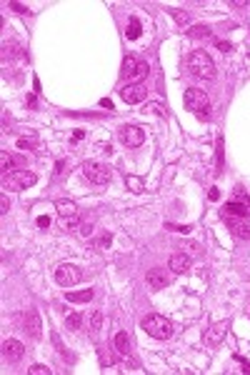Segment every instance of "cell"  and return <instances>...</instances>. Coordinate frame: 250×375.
<instances>
[{
	"label": "cell",
	"instance_id": "1",
	"mask_svg": "<svg viewBox=\"0 0 250 375\" xmlns=\"http://www.w3.org/2000/svg\"><path fill=\"white\" fill-rule=\"evenodd\" d=\"M140 328H143L150 338H158V340H168V338H173V323H170L168 318L158 315V313L145 315V318L140 320Z\"/></svg>",
	"mask_w": 250,
	"mask_h": 375
},
{
	"label": "cell",
	"instance_id": "2",
	"mask_svg": "<svg viewBox=\"0 0 250 375\" xmlns=\"http://www.w3.org/2000/svg\"><path fill=\"white\" fill-rule=\"evenodd\" d=\"M188 70H190L195 78L210 80V78H215V63L205 50H193L190 58H188Z\"/></svg>",
	"mask_w": 250,
	"mask_h": 375
},
{
	"label": "cell",
	"instance_id": "3",
	"mask_svg": "<svg viewBox=\"0 0 250 375\" xmlns=\"http://www.w3.org/2000/svg\"><path fill=\"white\" fill-rule=\"evenodd\" d=\"M148 73H150V65L145 63V60H140V58H135V55H128V58L123 60V70H120V75H123L125 80H130V83H140Z\"/></svg>",
	"mask_w": 250,
	"mask_h": 375
},
{
	"label": "cell",
	"instance_id": "4",
	"mask_svg": "<svg viewBox=\"0 0 250 375\" xmlns=\"http://www.w3.org/2000/svg\"><path fill=\"white\" fill-rule=\"evenodd\" d=\"M30 185H35V173H30V170H10L3 175V188H8L13 193L25 190Z\"/></svg>",
	"mask_w": 250,
	"mask_h": 375
},
{
	"label": "cell",
	"instance_id": "5",
	"mask_svg": "<svg viewBox=\"0 0 250 375\" xmlns=\"http://www.w3.org/2000/svg\"><path fill=\"white\" fill-rule=\"evenodd\" d=\"M83 280V270L78 265H70V263H62V265L55 268V283L62 285V288H73Z\"/></svg>",
	"mask_w": 250,
	"mask_h": 375
},
{
	"label": "cell",
	"instance_id": "6",
	"mask_svg": "<svg viewBox=\"0 0 250 375\" xmlns=\"http://www.w3.org/2000/svg\"><path fill=\"white\" fill-rule=\"evenodd\" d=\"M83 175L95 185H108L110 183V170L100 163H83Z\"/></svg>",
	"mask_w": 250,
	"mask_h": 375
},
{
	"label": "cell",
	"instance_id": "7",
	"mask_svg": "<svg viewBox=\"0 0 250 375\" xmlns=\"http://www.w3.org/2000/svg\"><path fill=\"white\" fill-rule=\"evenodd\" d=\"M183 103H185V108H188V110H193L195 115L200 113V110L210 108V98H208V93H205V90H198V88H190V90L185 93Z\"/></svg>",
	"mask_w": 250,
	"mask_h": 375
},
{
	"label": "cell",
	"instance_id": "8",
	"mask_svg": "<svg viewBox=\"0 0 250 375\" xmlns=\"http://www.w3.org/2000/svg\"><path fill=\"white\" fill-rule=\"evenodd\" d=\"M120 140L128 148H140L143 140H145V133L138 125H125V128H120Z\"/></svg>",
	"mask_w": 250,
	"mask_h": 375
},
{
	"label": "cell",
	"instance_id": "9",
	"mask_svg": "<svg viewBox=\"0 0 250 375\" xmlns=\"http://www.w3.org/2000/svg\"><path fill=\"white\" fill-rule=\"evenodd\" d=\"M120 95H123V100L125 103H143L145 100V95H148V88H145L143 83H128V85H125L123 88V90H120Z\"/></svg>",
	"mask_w": 250,
	"mask_h": 375
},
{
	"label": "cell",
	"instance_id": "10",
	"mask_svg": "<svg viewBox=\"0 0 250 375\" xmlns=\"http://www.w3.org/2000/svg\"><path fill=\"white\" fill-rule=\"evenodd\" d=\"M23 355H25V345L20 343V340L8 338V340L3 343V358H5L8 363H18V360H23Z\"/></svg>",
	"mask_w": 250,
	"mask_h": 375
},
{
	"label": "cell",
	"instance_id": "11",
	"mask_svg": "<svg viewBox=\"0 0 250 375\" xmlns=\"http://www.w3.org/2000/svg\"><path fill=\"white\" fill-rule=\"evenodd\" d=\"M228 328H230V320H220V323H215V325H213V328L205 333V343L210 345V348L220 345V343H223V338L228 335Z\"/></svg>",
	"mask_w": 250,
	"mask_h": 375
},
{
	"label": "cell",
	"instance_id": "12",
	"mask_svg": "<svg viewBox=\"0 0 250 375\" xmlns=\"http://www.w3.org/2000/svg\"><path fill=\"white\" fill-rule=\"evenodd\" d=\"M145 280H148V285L153 290H163L165 285H168V273H165L163 268H150L148 275H145Z\"/></svg>",
	"mask_w": 250,
	"mask_h": 375
},
{
	"label": "cell",
	"instance_id": "13",
	"mask_svg": "<svg viewBox=\"0 0 250 375\" xmlns=\"http://www.w3.org/2000/svg\"><path fill=\"white\" fill-rule=\"evenodd\" d=\"M230 230L240 240H250V220H245V218H230Z\"/></svg>",
	"mask_w": 250,
	"mask_h": 375
},
{
	"label": "cell",
	"instance_id": "14",
	"mask_svg": "<svg viewBox=\"0 0 250 375\" xmlns=\"http://www.w3.org/2000/svg\"><path fill=\"white\" fill-rule=\"evenodd\" d=\"M23 318H25V323L20 325V328H23L25 333H30L33 338H40V318H38V313L35 310H28Z\"/></svg>",
	"mask_w": 250,
	"mask_h": 375
},
{
	"label": "cell",
	"instance_id": "15",
	"mask_svg": "<svg viewBox=\"0 0 250 375\" xmlns=\"http://www.w3.org/2000/svg\"><path fill=\"white\" fill-rule=\"evenodd\" d=\"M170 270L173 273H185L188 268H190V255H185V253H175V255H170Z\"/></svg>",
	"mask_w": 250,
	"mask_h": 375
},
{
	"label": "cell",
	"instance_id": "16",
	"mask_svg": "<svg viewBox=\"0 0 250 375\" xmlns=\"http://www.w3.org/2000/svg\"><path fill=\"white\" fill-rule=\"evenodd\" d=\"M113 348L120 353V355H128V353H130V338H128V333H125V330L115 333V338H113Z\"/></svg>",
	"mask_w": 250,
	"mask_h": 375
},
{
	"label": "cell",
	"instance_id": "17",
	"mask_svg": "<svg viewBox=\"0 0 250 375\" xmlns=\"http://www.w3.org/2000/svg\"><path fill=\"white\" fill-rule=\"evenodd\" d=\"M55 208H58V215L60 218H73V215H78V208H75L73 200H58Z\"/></svg>",
	"mask_w": 250,
	"mask_h": 375
},
{
	"label": "cell",
	"instance_id": "18",
	"mask_svg": "<svg viewBox=\"0 0 250 375\" xmlns=\"http://www.w3.org/2000/svg\"><path fill=\"white\" fill-rule=\"evenodd\" d=\"M225 215H233V218H245L248 215V205H243V203H228L225 205Z\"/></svg>",
	"mask_w": 250,
	"mask_h": 375
},
{
	"label": "cell",
	"instance_id": "19",
	"mask_svg": "<svg viewBox=\"0 0 250 375\" xmlns=\"http://www.w3.org/2000/svg\"><path fill=\"white\" fill-rule=\"evenodd\" d=\"M168 13H170V18L175 20V23H178L180 28H185V25H190V15H188L185 10H180V8H170Z\"/></svg>",
	"mask_w": 250,
	"mask_h": 375
},
{
	"label": "cell",
	"instance_id": "20",
	"mask_svg": "<svg viewBox=\"0 0 250 375\" xmlns=\"http://www.w3.org/2000/svg\"><path fill=\"white\" fill-rule=\"evenodd\" d=\"M18 163H23V160H20V158H13L10 153H5V150L0 153V165H3V175L10 173V168H15Z\"/></svg>",
	"mask_w": 250,
	"mask_h": 375
},
{
	"label": "cell",
	"instance_id": "21",
	"mask_svg": "<svg viewBox=\"0 0 250 375\" xmlns=\"http://www.w3.org/2000/svg\"><path fill=\"white\" fill-rule=\"evenodd\" d=\"M65 298H68L70 303H88V300L93 298V290L88 288V290H78V293H68Z\"/></svg>",
	"mask_w": 250,
	"mask_h": 375
},
{
	"label": "cell",
	"instance_id": "22",
	"mask_svg": "<svg viewBox=\"0 0 250 375\" xmlns=\"http://www.w3.org/2000/svg\"><path fill=\"white\" fill-rule=\"evenodd\" d=\"M140 33H143V30H140V23L133 18L130 23H128V30H125V35H128L130 40H138V38H140Z\"/></svg>",
	"mask_w": 250,
	"mask_h": 375
},
{
	"label": "cell",
	"instance_id": "23",
	"mask_svg": "<svg viewBox=\"0 0 250 375\" xmlns=\"http://www.w3.org/2000/svg\"><path fill=\"white\" fill-rule=\"evenodd\" d=\"M65 325H68L70 330H78V328L83 325V315H80V313H70V315L65 318Z\"/></svg>",
	"mask_w": 250,
	"mask_h": 375
},
{
	"label": "cell",
	"instance_id": "24",
	"mask_svg": "<svg viewBox=\"0 0 250 375\" xmlns=\"http://www.w3.org/2000/svg\"><path fill=\"white\" fill-rule=\"evenodd\" d=\"M190 35L193 38H210V28H205V25H198V28H190Z\"/></svg>",
	"mask_w": 250,
	"mask_h": 375
},
{
	"label": "cell",
	"instance_id": "25",
	"mask_svg": "<svg viewBox=\"0 0 250 375\" xmlns=\"http://www.w3.org/2000/svg\"><path fill=\"white\" fill-rule=\"evenodd\" d=\"M62 228H65V230H75V228H80L78 215H73V218H62Z\"/></svg>",
	"mask_w": 250,
	"mask_h": 375
},
{
	"label": "cell",
	"instance_id": "26",
	"mask_svg": "<svg viewBox=\"0 0 250 375\" xmlns=\"http://www.w3.org/2000/svg\"><path fill=\"white\" fill-rule=\"evenodd\" d=\"M100 325H103V313H100V310H95V313H93V320H90V328H93V333H98V330H100Z\"/></svg>",
	"mask_w": 250,
	"mask_h": 375
},
{
	"label": "cell",
	"instance_id": "27",
	"mask_svg": "<svg viewBox=\"0 0 250 375\" xmlns=\"http://www.w3.org/2000/svg\"><path fill=\"white\" fill-rule=\"evenodd\" d=\"M28 373L30 375H50V368H45V365H33Z\"/></svg>",
	"mask_w": 250,
	"mask_h": 375
},
{
	"label": "cell",
	"instance_id": "28",
	"mask_svg": "<svg viewBox=\"0 0 250 375\" xmlns=\"http://www.w3.org/2000/svg\"><path fill=\"white\" fill-rule=\"evenodd\" d=\"M148 108L153 110L155 115H160V118H165V115H168V113H165V108H163V103H150Z\"/></svg>",
	"mask_w": 250,
	"mask_h": 375
},
{
	"label": "cell",
	"instance_id": "29",
	"mask_svg": "<svg viewBox=\"0 0 250 375\" xmlns=\"http://www.w3.org/2000/svg\"><path fill=\"white\" fill-rule=\"evenodd\" d=\"M235 195L243 200V205H248V210H250V195H245V190H243V188H235Z\"/></svg>",
	"mask_w": 250,
	"mask_h": 375
},
{
	"label": "cell",
	"instance_id": "30",
	"mask_svg": "<svg viewBox=\"0 0 250 375\" xmlns=\"http://www.w3.org/2000/svg\"><path fill=\"white\" fill-rule=\"evenodd\" d=\"M128 185H130L135 193H143V183H140L138 178H128Z\"/></svg>",
	"mask_w": 250,
	"mask_h": 375
},
{
	"label": "cell",
	"instance_id": "31",
	"mask_svg": "<svg viewBox=\"0 0 250 375\" xmlns=\"http://www.w3.org/2000/svg\"><path fill=\"white\" fill-rule=\"evenodd\" d=\"M108 245H110V235L105 233L103 238H98V248H108Z\"/></svg>",
	"mask_w": 250,
	"mask_h": 375
},
{
	"label": "cell",
	"instance_id": "32",
	"mask_svg": "<svg viewBox=\"0 0 250 375\" xmlns=\"http://www.w3.org/2000/svg\"><path fill=\"white\" fill-rule=\"evenodd\" d=\"M93 233V223H80V235H90Z\"/></svg>",
	"mask_w": 250,
	"mask_h": 375
},
{
	"label": "cell",
	"instance_id": "33",
	"mask_svg": "<svg viewBox=\"0 0 250 375\" xmlns=\"http://www.w3.org/2000/svg\"><path fill=\"white\" fill-rule=\"evenodd\" d=\"M18 148H23V150H30V148H33V143H30L28 138H20V140H18Z\"/></svg>",
	"mask_w": 250,
	"mask_h": 375
},
{
	"label": "cell",
	"instance_id": "34",
	"mask_svg": "<svg viewBox=\"0 0 250 375\" xmlns=\"http://www.w3.org/2000/svg\"><path fill=\"white\" fill-rule=\"evenodd\" d=\"M38 225H40V228H48V225H50V218H48V215H40V218H38Z\"/></svg>",
	"mask_w": 250,
	"mask_h": 375
},
{
	"label": "cell",
	"instance_id": "35",
	"mask_svg": "<svg viewBox=\"0 0 250 375\" xmlns=\"http://www.w3.org/2000/svg\"><path fill=\"white\" fill-rule=\"evenodd\" d=\"M8 208H10V205H8V198L3 195V198H0V213L5 215V213H8Z\"/></svg>",
	"mask_w": 250,
	"mask_h": 375
},
{
	"label": "cell",
	"instance_id": "36",
	"mask_svg": "<svg viewBox=\"0 0 250 375\" xmlns=\"http://www.w3.org/2000/svg\"><path fill=\"white\" fill-rule=\"evenodd\" d=\"M10 8H13L15 13H25V10H28V8H25L23 3H10Z\"/></svg>",
	"mask_w": 250,
	"mask_h": 375
},
{
	"label": "cell",
	"instance_id": "37",
	"mask_svg": "<svg viewBox=\"0 0 250 375\" xmlns=\"http://www.w3.org/2000/svg\"><path fill=\"white\" fill-rule=\"evenodd\" d=\"M218 48H220L223 53H228V50H230V43H225V40H220V43H218Z\"/></svg>",
	"mask_w": 250,
	"mask_h": 375
},
{
	"label": "cell",
	"instance_id": "38",
	"mask_svg": "<svg viewBox=\"0 0 250 375\" xmlns=\"http://www.w3.org/2000/svg\"><path fill=\"white\" fill-rule=\"evenodd\" d=\"M235 360H240V363H243V373H250V363H245L240 355H235Z\"/></svg>",
	"mask_w": 250,
	"mask_h": 375
},
{
	"label": "cell",
	"instance_id": "39",
	"mask_svg": "<svg viewBox=\"0 0 250 375\" xmlns=\"http://www.w3.org/2000/svg\"><path fill=\"white\" fill-rule=\"evenodd\" d=\"M218 163H223V140H218Z\"/></svg>",
	"mask_w": 250,
	"mask_h": 375
},
{
	"label": "cell",
	"instance_id": "40",
	"mask_svg": "<svg viewBox=\"0 0 250 375\" xmlns=\"http://www.w3.org/2000/svg\"><path fill=\"white\" fill-rule=\"evenodd\" d=\"M208 198H210V200H218V198H220V193H218V190H215V188H213V190H210V193H208Z\"/></svg>",
	"mask_w": 250,
	"mask_h": 375
},
{
	"label": "cell",
	"instance_id": "41",
	"mask_svg": "<svg viewBox=\"0 0 250 375\" xmlns=\"http://www.w3.org/2000/svg\"><path fill=\"white\" fill-rule=\"evenodd\" d=\"M62 170H65V160H58V168H55V173H58V175H60V173H62Z\"/></svg>",
	"mask_w": 250,
	"mask_h": 375
},
{
	"label": "cell",
	"instance_id": "42",
	"mask_svg": "<svg viewBox=\"0 0 250 375\" xmlns=\"http://www.w3.org/2000/svg\"><path fill=\"white\" fill-rule=\"evenodd\" d=\"M230 5H233V8H243V5H248V3H245V0H233Z\"/></svg>",
	"mask_w": 250,
	"mask_h": 375
}]
</instances>
